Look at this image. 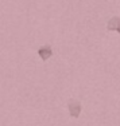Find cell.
<instances>
[{"label":"cell","instance_id":"2","mask_svg":"<svg viewBox=\"0 0 120 126\" xmlns=\"http://www.w3.org/2000/svg\"><path fill=\"white\" fill-rule=\"evenodd\" d=\"M38 55L41 56V59L43 62H46L49 58H51V55H53V48H51V46H49V44H46V46H42L38 48Z\"/></svg>","mask_w":120,"mask_h":126},{"label":"cell","instance_id":"1","mask_svg":"<svg viewBox=\"0 0 120 126\" xmlns=\"http://www.w3.org/2000/svg\"><path fill=\"white\" fill-rule=\"evenodd\" d=\"M68 109H69V114L73 118H78L81 111H82V105L80 101L77 99H69L68 101Z\"/></svg>","mask_w":120,"mask_h":126},{"label":"cell","instance_id":"3","mask_svg":"<svg viewBox=\"0 0 120 126\" xmlns=\"http://www.w3.org/2000/svg\"><path fill=\"white\" fill-rule=\"evenodd\" d=\"M107 30L108 31H116L120 34V17L119 16H113L108 20L107 24Z\"/></svg>","mask_w":120,"mask_h":126}]
</instances>
